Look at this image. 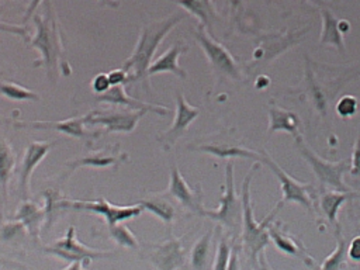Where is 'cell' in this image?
Returning a JSON list of instances; mask_svg holds the SVG:
<instances>
[{
	"instance_id": "6da1fadb",
	"label": "cell",
	"mask_w": 360,
	"mask_h": 270,
	"mask_svg": "<svg viewBox=\"0 0 360 270\" xmlns=\"http://www.w3.org/2000/svg\"><path fill=\"white\" fill-rule=\"evenodd\" d=\"M44 13L34 14V22L37 27L35 35L30 39L28 46L39 52L41 59L35 60V66H42L46 70L49 80L60 70L62 75L63 66L69 69V65L65 62V51L62 44V34L59 31L58 20L53 13L51 1H46L42 8ZM70 70V69H69Z\"/></svg>"
},
{
	"instance_id": "7a4b0ae2",
	"label": "cell",
	"mask_w": 360,
	"mask_h": 270,
	"mask_svg": "<svg viewBox=\"0 0 360 270\" xmlns=\"http://www.w3.org/2000/svg\"><path fill=\"white\" fill-rule=\"evenodd\" d=\"M184 17V13H174L160 21L150 22L142 28L132 55L122 65V69L129 73V80L143 82L145 87H149L148 69L152 63V58L159 44Z\"/></svg>"
},
{
	"instance_id": "3957f363",
	"label": "cell",
	"mask_w": 360,
	"mask_h": 270,
	"mask_svg": "<svg viewBox=\"0 0 360 270\" xmlns=\"http://www.w3.org/2000/svg\"><path fill=\"white\" fill-rule=\"evenodd\" d=\"M257 163L252 165L249 173L245 176L242 183V245L246 256L252 263H257L260 252L264 250V246L270 242L269 238V225L273 222L274 214L281 207L278 202L274 210L263 218L260 222L255 219L253 207L250 204V181L256 172Z\"/></svg>"
},
{
	"instance_id": "277c9868",
	"label": "cell",
	"mask_w": 360,
	"mask_h": 270,
	"mask_svg": "<svg viewBox=\"0 0 360 270\" xmlns=\"http://www.w3.org/2000/svg\"><path fill=\"white\" fill-rule=\"evenodd\" d=\"M295 145L301 156L308 162L312 172L322 186H328L332 190L338 191H350L343 181L345 173L350 172V159H342L339 162H329L322 159L318 153H315L300 135L295 138Z\"/></svg>"
},
{
	"instance_id": "5b68a950",
	"label": "cell",
	"mask_w": 360,
	"mask_h": 270,
	"mask_svg": "<svg viewBox=\"0 0 360 270\" xmlns=\"http://www.w3.org/2000/svg\"><path fill=\"white\" fill-rule=\"evenodd\" d=\"M75 208V210H83L96 215H100L105 219L108 228L114 226L115 224H120L122 221L135 218L138 215H141V212L143 211V207L141 204H134V205H124V207H118V205H112L110 204V201H107L105 198L100 197L98 200H93V201H83V200H59L55 202V208Z\"/></svg>"
},
{
	"instance_id": "8992f818",
	"label": "cell",
	"mask_w": 360,
	"mask_h": 270,
	"mask_svg": "<svg viewBox=\"0 0 360 270\" xmlns=\"http://www.w3.org/2000/svg\"><path fill=\"white\" fill-rule=\"evenodd\" d=\"M44 250L59 257V259L68 260L70 263L80 262L84 269L89 267L91 264V262L96 259L110 257V256L115 255V252H101V250H96V249H91L90 246L80 243L76 238L75 226H69L66 235L62 239L55 240L51 246H45Z\"/></svg>"
},
{
	"instance_id": "52a82bcc",
	"label": "cell",
	"mask_w": 360,
	"mask_h": 270,
	"mask_svg": "<svg viewBox=\"0 0 360 270\" xmlns=\"http://www.w3.org/2000/svg\"><path fill=\"white\" fill-rule=\"evenodd\" d=\"M201 215L208 217L228 228H235L242 219V200L239 201L233 186V163L228 162L225 166V190L219 198L217 210L202 208Z\"/></svg>"
},
{
	"instance_id": "ba28073f",
	"label": "cell",
	"mask_w": 360,
	"mask_h": 270,
	"mask_svg": "<svg viewBox=\"0 0 360 270\" xmlns=\"http://www.w3.org/2000/svg\"><path fill=\"white\" fill-rule=\"evenodd\" d=\"M260 162L264 163L274 173V176L278 179L280 188H281V193H283V198L280 201L281 205H284L287 202H295V204H298V205H301L307 210L312 208V200L309 197V193L314 191L312 184L300 183L298 180L292 179L288 173H285L271 159V156L266 150H260Z\"/></svg>"
},
{
	"instance_id": "9c48e42d",
	"label": "cell",
	"mask_w": 360,
	"mask_h": 270,
	"mask_svg": "<svg viewBox=\"0 0 360 270\" xmlns=\"http://www.w3.org/2000/svg\"><path fill=\"white\" fill-rule=\"evenodd\" d=\"M194 38L200 44L208 62L211 63V66L214 68V70L217 73H219L222 76L232 77V79H240V70H239L235 59L229 53V51L219 42L212 39L208 35L204 25L198 24V27L195 28V32H194Z\"/></svg>"
},
{
	"instance_id": "30bf717a",
	"label": "cell",
	"mask_w": 360,
	"mask_h": 270,
	"mask_svg": "<svg viewBox=\"0 0 360 270\" xmlns=\"http://www.w3.org/2000/svg\"><path fill=\"white\" fill-rule=\"evenodd\" d=\"M200 110L197 107H193L188 104L186 97L181 91L176 93V112L173 122L169 129L160 134L158 136V141L162 143L165 150H169L188 129L190 124L198 117Z\"/></svg>"
},
{
	"instance_id": "8fae6325",
	"label": "cell",
	"mask_w": 360,
	"mask_h": 270,
	"mask_svg": "<svg viewBox=\"0 0 360 270\" xmlns=\"http://www.w3.org/2000/svg\"><path fill=\"white\" fill-rule=\"evenodd\" d=\"M148 110H110L90 111L89 124L104 125L107 132H132Z\"/></svg>"
},
{
	"instance_id": "7c38bea8",
	"label": "cell",
	"mask_w": 360,
	"mask_h": 270,
	"mask_svg": "<svg viewBox=\"0 0 360 270\" xmlns=\"http://www.w3.org/2000/svg\"><path fill=\"white\" fill-rule=\"evenodd\" d=\"M148 257L158 270H177L186 264V249L181 239L169 238L153 245Z\"/></svg>"
},
{
	"instance_id": "4fadbf2b",
	"label": "cell",
	"mask_w": 360,
	"mask_h": 270,
	"mask_svg": "<svg viewBox=\"0 0 360 270\" xmlns=\"http://www.w3.org/2000/svg\"><path fill=\"white\" fill-rule=\"evenodd\" d=\"M55 143L56 141H34L27 146L18 174V188L24 198H27V193L30 191V180L35 167L44 160Z\"/></svg>"
},
{
	"instance_id": "5bb4252c",
	"label": "cell",
	"mask_w": 360,
	"mask_h": 270,
	"mask_svg": "<svg viewBox=\"0 0 360 270\" xmlns=\"http://www.w3.org/2000/svg\"><path fill=\"white\" fill-rule=\"evenodd\" d=\"M269 238L270 240L274 243V246L288 255L297 256L298 259H301L308 267L315 269L316 263L312 259V256L307 252L304 243L295 238L294 235H291L281 222H271L269 225Z\"/></svg>"
},
{
	"instance_id": "9a60e30c",
	"label": "cell",
	"mask_w": 360,
	"mask_h": 270,
	"mask_svg": "<svg viewBox=\"0 0 360 270\" xmlns=\"http://www.w3.org/2000/svg\"><path fill=\"white\" fill-rule=\"evenodd\" d=\"M166 194L177 200L184 208L188 211L201 215L202 211V204H201V193L198 190H193L183 174L179 172L177 166L173 165L170 170V181L169 187L166 190Z\"/></svg>"
},
{
	"instance_id": "2e32d148",
	"label": "cell",
	"mask_w": 360,
	"mask_h": 270,
	"mask_svg": "<svg viewBox=\"0 0 360 270\" xmlns=\"http://www.w3.org/2000/svg\"><path fill=\"white\" fill-rule=\"evenodd\" d=\"M89 124V114L60 121H28V122H17V127L24 128H41V129H55L68 136H75L79 139H93L96 138V132H89L84 129V125Z\"/></svg>"
},
{
	"instance_id": "e0dca14e",
	"label": "cell",
	"mask_w": 360,
	"mask_h": 270,
	"mask_svg": "<svg viewBox=\"0 0 360 270\" xmlns=\"http://www.w3.org/2000/svg\"><path fill=\"white\" fill-rule=\"evenodd\" d=\"M128 155L124 152H120L117 148L111 149H101L91 152L83 158H79L72 162H66L65 166L69 167V170L63 174V179L69 177L75 170L87 166V167H97V169H105V167H112L120 165L121 162L127 160Z\"/></svg>"
},
{
	"instance_id": "ac0fdd59",
	"label": "cell",
	"mask_w": 360,
	"mask_h": 270,
	"mask_svg": "<svg viewBox=\"0 0 360 270\" xmlns=\"http://www.w3.org/2000/svg\"><path fill=\"white\" fill-rule=\"evenodd\" d=\"M96 100L100 101V103H110V104H118V105H122V107H128L129 110H148V111H152V112H158L160 115H165L169 111L167 107L143 103V101H139V100L128 96L127 91H125L124 84L111 86V89L107 93L98 94L96 97Z\"/></svg>"
},
{
	"instance_id": "d6986e66",
	"label": "cell",
	"mask_w": 360,
	"mask_h": 270,
	"mask_svg": "<svg viewBox=\"0 0 360 270\" xmlns=\"http://www.w3.org/2000/svg\"><path fill=\"white\" fill-rule=\"evenodd\" d=\"M186 51H187V48L183 46L180 42L172 45L156 60H153L150 63V66L148 69V76L169 72V73H173V75L179 76L180 79H186L187 72L183 68H180V65H179V58Z\"/></svg>"
},
{
	"instance_id": "ffe728a7",
	"label": "cell",
	"mask_w": 360,
	"mask_h": 270,
	"mask_svg": "<svg viewBox=\"0 0 360 270\" xmlns=\"http://www.w3.org/2000/svg\"><path fill=\"white\" fill-rule=\"evenodd\" d=\"M269 117H270L269 128H267L269 134H274L277 131H284V132L291 134L294 138L301 135L300 134L301 120L294 111L271 104L269 107Z\"/></svg>"
},
{
	"instance_id": "44dd1931",
	"label": "cell",
	"mask_w": 360,
	"mask_h": 270,
	"mask_svg": "<svg viewBox=\"0 0 360 270\" xmlns=\"http://www.w3.org/2000/svg\"><path fill=\"white\" fill-rule=\"evenodd\" d=\"M197 150H202L211 153L221 159H232V158H243V159H257L260 162V152L248 149L240 145H235L231 142H208L195 146Z\"/></svg>"
},
{
	"instance_id": "7402d4cb",
	"label": "cell",
	"mask_w": 360,
	"mask_h": 270,
	"mask_svg": "<svg viewBox=\"0 0 360 270\" xmlns=\"http://www.w3.org/2000/svg\"><path fill=\"white\" fill-rule=\"evenodd\" d=\"M44 219H46L45 208H39L32 201H24L14 217V221H18V225L24 226L28 235L34 239H38L39 228Z\"/></svg>"
},
{
	"instance_id": "603a6c76",
	"label": "cell",
	"mask_w": 360,
	"mask_h": 270,
	"mask_svg": "<svg viewBox=\"0 0 360 270\" xmlns=\"http://www.w3.org/2000/svg\"><path fill=\"white\" fill-rule=\"evenodd\" d=\"M354 198H360V191H338V190H329L321 194L319 198V205L326 217V219L329 221V224L332 225H338L336 224V218H338V212L340 210V207L346 202V201H352Z\"/></svg>"
},
{
	"instance_id": "cb8c5ba5",
	"label": "cell",
	"mask_w": 360,
	"mask_h": 270,
	"mask_svg": "<svg viewBox=\"0 0 360 270\" xmlns=\"http://www.w3.org/2000/svg\"><path fill=\"white\" fill-rule=\"evenodd\" d=\"M321 18H322V30L319 37L321 45H332L338 51L345 52V41H343V32L339 27V20L332 14L329 8H321Z\"/></svg>"
},
{
	"instance_id": "d4e9b609",
	"label": "cell",
	"mask_w": 360,
	"mask_h": 270,
	"mask_svg": "<svg viewBox=\"0 0 360 270\" xmlns=\"http://www.w3.org/2000/svg\"><path fill=\"white\" fill-rule=\"evenodd\" d=\"M180 4L186 11L195 15L200 20V24L211 32L212 21L217 18L215 8L211 0H170Z\"/></svg>"
},
{
	"instance_id": "484cf974",
	"label": "cell",
	"mask_w": 360,
	"mask_h": 270,
	"mask_svg": "<svg viewBox=\"0 0 360 270\" xmlns=\"http://www.w3.org/2000/svg\"><path fill=\"white\" fill-rule=\"evenodd\" d=\"M347 246H349V243L343 238L340 226L338 224L336 225V246H335L333 252L325 257V260L322 262V264L319 266L318 270H342L343 264L349 260Z\"/></svg>"
},
{
	"instance_id": "4316f807",
	"label": "cell",
	"mask_w": 360,
	"mask_h": 270,
	"mask_svg": "<svg viewBox=\"0 0 360 270\" xmlns=\"http://www.w3.org/2000/svg\"><path fill=\"white\" fill-rule=\"evenodd\" d=\"M138 204H141L143 208L150 211L155 217H158L166 224H172V221L176 217L174 207L160 195H153V197L141 200Z\"/></svg>"
},
{
	"instance_id": "83f0119b",
	"label": "cell",
	"mask_w": 360,
	"mask_h": 270,
	"mask_svg": "<svg viewBox=\"0 0 360 270\" xmlns=\"http://www.w3.org/2000/svg\"><path fill=\"white\" fill-rule=\"evenodd\" d=\"M14 166H15V159L10 145L6 141L0 139V187L3 193H7L8 181L13 174Z\"/></svg>"
},
{
	"instance_id": "f1b7e54d",
	"label": "cell",
	"mask_w": 360,
	"mask_h": 270,
	"mask_svg": "<svg viewBox=\"0 0 360 270\" xmlns=\"http://www.w3.org/2000/svg\"><path fill=\"white\" fill-rule=\"evenodd\" d=\"M0 93L8 100L14 101H37L39 100V94L13 82L0 80Z\"/></svg>"
},
{
	"instance_id": "f546056e",
	"label": "cell",
	"mask_w": 360,
	"mask_h": 270,
	"mask_svg": "<svg viewBox=\"0 0 360 270\" xmlns=\"http://www.w3.org/2000/svg\"><path fill=\"white\" fill-rule=\"evenodd\" d=\"M212 236V231L205 232L193 246L191 253H190V262L193 264L194 269L201 270L204 269L205 263H207V257H208V252H210V240Z\"/></svg>"
},
{
	"instance_id": "4dcf8cb0",
	"label": "cell",
	"mask_w": 360,
	"mask_h": 270,
	"mask_svg": "<svg viewBox=\"0 0 360 270\" xmlns=\"http://www.w3.org/2000/svg\"><path fill=\"white\" fill-rule=\"evenodd\" d=\"M110 236L122 248H131V249H138L139 242L134 232L124 224H115L114 226L108 228Z\"/></svg>"
},
{
	"instance_id": "1f68e13d",
	"label": "cell",
	"mask_w": 360,
	"mask_h": 270,
	"mask_svg": "<svg viewBox=\"0 0 360 270\" xmlns=\"http://www.w3.org/2000/svg\"><path fill=\"white\" fill-rule=\"evenodd\" d=\"M231 252H232V248L229 246L226 238L222 236L221 240L218 242L215 259H214V263H212V270H228Z\"/></svg>"
},
{
	"instance_id": "d6a6232c",
	"label": "cell",
	"mask_w": 360,
	"mask_h": 270,
	"mask_svg": "<svg viewBox=\"0 0 360 270\" xmlns=\"http://www.w3.org/2000/svg\"><path fill=\"white\" fill-rule=\"evenodd\" d=\"M357 110H359V101L353 96H343V97L339 98V101L336 104V112L342 118H347V117L354 115Z\"/></svg>"
},
{
	"instance_id": "836d02e7",
	"label": "cell",
	"mask_w": 360,
	"mask_h": 270,
	"mask_svg": "<svg viewBox=\"0 0 360 270\" xmlns=\"http://www.w3.org/2000/svg\"><path fill=\"white\" fill-rule=\"evenodd\" d=\"M91 89L98 94H104L111 89V82L108 79V73H98L91 80Z\"/></svg>"
},
{
	"instance_id": "e575fe53",
	"label": "cell",
	"mask_w": 360,
	"mask_h": 270,
	"mask_svg": "<svg viewBox=\"0 0 360 270\" xmlns=\"http://www.w3.org/2000/svg\"><path fill=\"white\" fill-rule=\"evenodd\" d=\"M350 174L353 176H359L360 174V135L356 139L354 143V149L350 158Z\"/></svg>"
},
{
	"instance_id": "d590c367",
	"label": "cell",
	"mask_w": 360,
	"mask_h": 270,
	"mask_svg": "<svg viewBox=\"0 0 360 270\" xmlns=\"http://www.w3.org/2000/svg\"><path fill=\"white\" fill-rule=\"evenodd\" d=\"M108 79L111 82V86L117 84H125L129 82V73L125 69H114L108 73Z\"/></svg>"
},
{
	"instance_id": "8d00e7d4",
	"label": "cell",
	"mask_w": 360,
	"mask_h": 270,
	"mask_svg": "<svg viewBox=\"0 0 360 270\" xmlns=\"http://www.w3.org/2000/svg\"><path fill=\"white\" fill-rule=\"evenodd\" d=\"M347 256L353 262H360V235L354 236L347 246Z\"/></svg>"
},
{
	"instance_id": "74e56055",
	"label": "cell",
	"mask_w": 360,
	"mask_h": 270,
	"mask_svg": "<svg viewBox=\"0 0 360 270\" xmlns=\"http://www.w3.org/2000/svg\"><path fill=\"white\" fill-rule=\"evenodd\" d=\"M44 0H30V3H28V6H27V10H25V14H24V17H22V22L24 24H27V21L34 15V13L38 10V7H39V4L42 3Z\"/></svg>"
},
{
	"instance_id": "f35d334b",
	"label": "cell",
	"mask_w": 360,
	"mask_h": 270,
	"mask_svg": "<svg viewBox=\"0 0 360 270\" xmlns=\"http://www.w3.org/2000/svg\"><path fill=\"white\" fill-rule=\"evenodd\" d=\"M0 266H4V267H11V269H21V270H27V267L20 263V262H14L11 259H6L3 256H0Z\"/></svg>"
},
{
	"instance_id": "ab89813d",
	"label": "cell",
	"mask_w": 360,
	"mask_h": 270,
	"mask_svg": "<svg viewBox=\"0 0 360 270\" xmlns=\"http://www.w3.org/2000/svg\"><path fill=\"white\" fill-rule=\"evenodd\" d=\"M228 270H239V256H238V250L236 249H232V252H231V259H229Z\"/></svg>"
},
{
	"instance_id": "60d3db41",
	"label": "cell",
	"mask_w": 360,
	"mask_h": 270,
	"mask_svg": "<svg viewBox=\"0 0 360 270\" xmlns=\"http://www.w3.org/2000/svg\"><path fill=\"white\" fill-rule=\"evenodd\" d=\"M257 263H259V270H273V267L269 264L267 259H266V252H260L259 257H257Z\"/></svg>"
},
{
	"instance_id": "b9f144b4",
	"label": "cell",
	"mask_w": 360,
	"mask_h": 270,
	"mask_svg": "<svg viewBox=\"0 0 360 270\" xmlns=\"http://www.w3.org/2000/svg\"><path fill=\"white\" fill-rule=\"evenodd\" d=\"M62 270H86L80 262H72Z\"/></svg>"
},
{
	"instance_id": "7bdbcfd3",
	"label": "cell",
	"mask_w": 360,
	"mask_h": 270,
	"mask_svg": "<svg viewBox=\"0 0 360 270\" xmlns=\"http://www.w3.org/2000/svg\"><path fill=\"white\" fill-rule=\"evenodd\" d=\"M98 1H101L103 4H105V6H108V7H118V0H98Z\"/></svg>"
},
{
	"instance_id": "ee69618b",
	"label": "cell",
	"mask_w": 360,
	"mask_h": 270,
	"mask_svg": "<svg viewBox=\"0 0 360 270\" xmlns=\"http://www.w3.org/2000/svg\"><path fill=\"white\" fill-rule=\"evenodd\" d=\"M357 1H359V3H360V0H357Z\"/></svg>"
}]
</instances>
